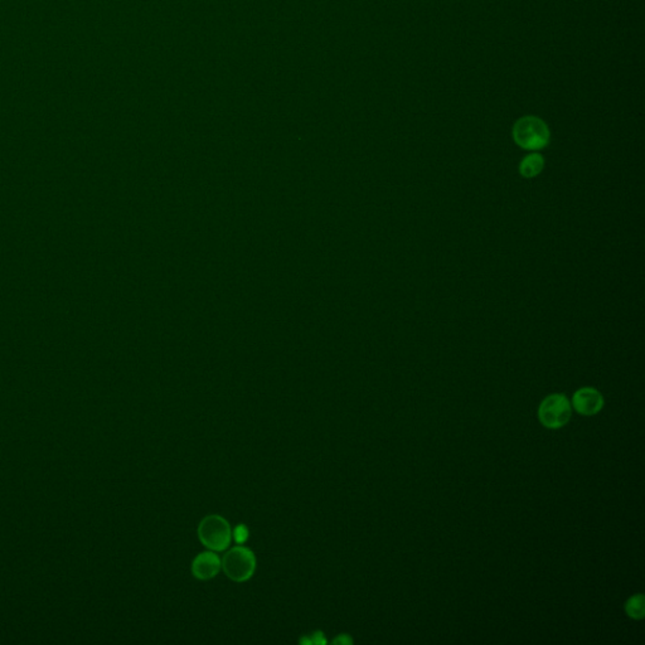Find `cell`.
I'll return each mask as SVG.
<instances>
[{"mask_svg":"<svg viewBox=\"0 0 645 645\" xmlns=\"http://www.w3.org/2000/svg\"><path fill=\"white\" fill-rule=\"evenodd\" d=\"M512 138L521 149L540 151L550 144L551 130L547 122L538 116H522L513 125Z\"/></svg>","mask_w":645,"mask_h":645,"instance_id":"obj_1","label":"cell"},{"mask_svg":"<svg viewBox=\"0 0 645 645\" xmlns=\"http://www.w3.org/2000/svg\"><path fill=\"white\" fill-rule=\"evenodd\" d=\"M198 537L206 547L212 551H225L230 546V523L223 517L211 514L202 519L198 525Z\"/></svg>","mask_w":645,"mask_h":645,"instance_id":"obj_2","label":"cell"},{"mask_svg":"<svg viewBox=\"0 0 645 645\" xmlns=\"http://www.w3.org/2000/svg\"><path fill=\"white\" fill-rule=\"evenodd\" d=\"M572 416L570 400L562 393H552L538 407V419L545 427L557 430L569 424Z\"/></svg>","mask_w":645,"mask_h":645,"instance_id":"obj_3","label":"cell"},{"mask_svg":"<svg viewBox=\"0 0 645 645\" xmlns=\"http://www.w3.org/2000/svg\"><path fill=\"white\" fill-rule=\"evenodd\" d=\"M221 566L231 580L245 582L254 576L256 557L250 548L237 546L226 553Z\"/></svg>","mask_w":645,"mask_h":645,"instance_id":"obj_4","label":"cell"},{"mask_svg":"<svg viewBox=\"0 0 645 645\" xmlns=\"http://www.w3.org/2000/svg\"><path fill=\"white\" fill-rule=\"evenodd\" d=\"M571 406L580 415H596L604 407V397L593 387H582L574 393Z\"/></svg>","mask_w":645,"mask_h":645,"instance_id":"obj_5","label":"cell"},{"mask_svg":"<svg viewBox=\"0 0 645 645\" xmlns=\"http://www.w3.org/2000/svg\"><path fill=\"white\" fill-rule=\"evenodd\" d=\"M221 569V559L214 552H202L192 564V574L199 580L214 579Z\"/></svg>","mask_w":645,"mask_h":645,"instance_id":"obj_6","label":"cell"},{"mask_svg":"<svg viewBox=\"0 0 645 645\" xmlns=\"http://www.w3.org/2000/svg\"><path fill=\"white\" fill-rule=\"evenodd\" d=\"M546 161L538 151H530L519 163V174L525 179L536 178L545 169Z\"/></svg>","mask_w":645,"mask_h":645,"instance_id":"obj_7","label":"cell"},{"mask_svg":"<svg viewBox=\"0 0 645 645\" xmlns=\"http://www.w3.org/2000/svg\"><path fill=\"white\" fill-rule=\"evenodd\" d=\"M625 611L634 620H641L645 617V599L643 593H637L625 603Z\"/></svg>","mask_w":645,"mask_h":645,"instance_id":"obj_8","label":"cell"},{"mask_svg":"<svg viewBox=\"0 0 645 645\" xmlns=\"http://www.w3.org/2000/svg\"><path fill=\"white\" fill-rule=\"evenodd\" d=\"M233 537H235V541H236L238 545H243L245 542L248 541V527H246L245 524L237 525L235 530H233Z\"/></svg>","mask_w":645,"mask_h":645,"instance_id":"obj_9","label":"cell"},{"mask_svg":"<svg viewBox=\"0 0 645 645\" xmlns=\"http://www.w3.org/2000/svg\"><path fill=\"white\" fill-rule=\"evenodd\" d=\"M351 643H353V640H351V637H349V635H347V634H342V635H339L338 638H335V639L333 640V644L347 645L351 644Z\"/></svg>","mask_w":645,"mask_h":645,"instance_id":"obj_10","label":"cell"}]
</instances>
